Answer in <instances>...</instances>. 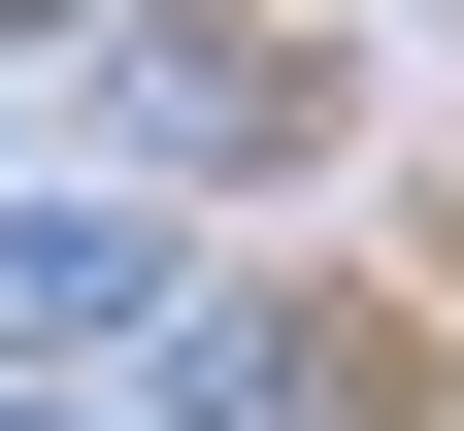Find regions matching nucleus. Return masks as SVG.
<instances>
[{
	"label": "nucleus",
	"instance_id": "obj_1",
	"mask_svg": "<svg viewBox=\"0 0 464 431\" xmlns=\"http://www.w3.org/2000/svg\"><path fill=\"white\" fill-rule=\"evenodd\" d=\"M133 299H166L133 200H0V332H133Z\"/></svg>",
	"mask_w": 464,
	"mask_h": 431
},
{
	"label": "nucleus",
	"instance_id": "obj_2",
	"mask_svg": "<svg viewBox=\"0 0 464 431\" xmlns=\"http://www.w3.org/2000/svg\"><path fill=\"white\" fill-rule=\"evenodd\" d=\"M0 431H133V398H0Z\"/></svg>",
	"mask_w": 464,
	"mask_h": 431
}]
</instances>
